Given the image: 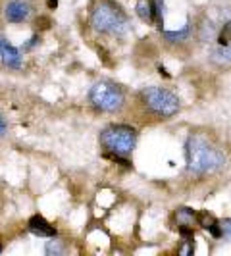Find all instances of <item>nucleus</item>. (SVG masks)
<instances>
[{
    "label": "nucleus",
    "instance_id": "f257e3e1",
    "mask_svg": "<svg viewBox=\"0 0 231 256\" xmlns=\"http://www.w3.org/2000/svg\"><path fill=\"white\" fill-rule=\"evenodd\" d=\"M185 158H187L189 172L198 174V176L218 172L226 162V156L218 148H214L206 139L196 137V135L189 137V141L185 144Z\"/></svg>",
    "mask_w": 231,
    "mask_h": 256
},
{
    "label": "nucleus",
    "instance_id": "f03ea898",
    "mask_svg": "<svg viewBox=\"0 0 231 256\" xmlns=\"http://www.w3.org/2000/svg\"><path fill=\"white\" fill-rule=\"evenodd\" d=\"M90 26L104 35L124 37L129 31V20L110 0H100L90 12Z\"/></svg>",
    "mask_w": 231,
    "mask_h": 256
},
{
    "label": "nucleus",
    "instance_id": "7ed1b4c3",
    "mask_svg": "<svg viewBox=\"0 0 231 256\" xmlns=\"http://www.w3.org/2000/svg\"><path fill=\"white\" fill-rule=\"evenodd\" d=\"M89 102L98 112L116 114L124 108L126 94H124L122 87L112 81H98L89 89Z\"/></svg>",
    "mask_w": 231,
    "mask_h": 256
},
{
    "label": "nucleus",
    "instance_id": "20e7f679",
    "mask_svg": "<svg viewBox=\"0 0 231 256\" xmlns=\"http://www.w3.org/2000/svg\"><path fill=\"white\" fill-rule=\"evenodd\" d=\"M100 144L106 152L129 156L137 144V131L124 124L110 126L100 133Z\"/></svg>",
    "mask_w": 231,
    "mask_h": 256
},
{
    "label": "nucleus",
    "instance_id": "39448f33",
    "mask_svg": "<svg viewBox=\"0 0 231 256\" xmlns=\"http://www.w3.org/2000/svg\"><path fill=\"white\" fill-rule=\"evenodd\" d=\"M142 104L158 118H172L180 110V98L164 87H146L141 90Z\"/></svg>",
    "mask_w": 231,
    "mask_h": 256
},
{
    "label": "nucleus",
    "instance_id": "423d86ee",
    "mask_svg": "<svg viewBox=\"0 0 231 256\" xmlns=\"http://www.w3.org/2000/svg\"><path fill=\"white\" fill-rule=\"evenodd\" d=\"M4 16L10 24H24L31 16V6L24 0H10L4 8Z\"/></svg>",
    "mask_w": 231,
    "mask_h": 256
},
{
    "label": "nucleus",
    "instance_id": "0eeeda50",
    "mask_svg": "<svg viewBox=\"0 0 231 256\" xmlns=\"http://www.w3.org/2000/svg\"><path fill=\"white\" fill-rule=\"evenodd\" d=\"M0 56L8 68H22V52L2 37H0Z\"/></svg>",
    "mask_w": 231,
    "mask_h": 256
},
{
    "label": "nucleus",
    "instance_id": "6e6552de",
    "mask_svg": "<svg viewBox=\"0 0 231 256\" xmlns=\"http://www.w3.org/2000/svg\"><path fill=\"white\" fill-rule=\"evenodd\" d=\"M27 228H29L31 233H35V235H38V237H56V228L50 226L40 214L31 216L29 222H27Z\"/></svg>",
    "mask_w": 231,
    "mask_h": 256
},
{
    "label": "nucleus",
    "instance_id": "1a4fd4ad",
    "mask_svg": "<svg viewBox=\"0 0 231 256\" xmlns=\"http://www.w3.org/2000/svg\"><path fill=\"white\" fill-rule=\"evenodd\" d=\"M135 12H137V16L141 18L142 22H146V24H152L154 22L152 2H148V0H139V2H137V6H135Z\"/></svg>",
    "mask_w": 231,
    "mask_h": 256
},
{
    "label": "nucleus",
    "instance_id": "9d476101",
    "mask_svg": "<svg viewBox=\"0 0 231 256\" xmlns=\"http://www.w3.org/2000/svg\"><path fill=\"white\" fill-rule=\"evenodd\" d=\"M212 62H214V64H218V66L231 64V46L218 44V46L212 50Z\"/></svg>",
    "mask_w": 231,
    "mask_h": 256
},
{
    "label": "nucleus",
    "instance_id": "9b49d317",
    "mask_svg": "<svg viewBox=\"0 0 231 256\" xmlns=\"http://www.w3.org/2000/svg\"><path fill=\"white\" fill-rule=\"evenodd\" d=\"M198 40H202V42H210L212 38L216 37V26L210 22V20H202L200 22V26H198Z\"/></svg>",
    "mask_w": 231,
    "mask_h": 256
},
{
    "label": "nucleus",
    "instance_id": "f8f14e48",
    "mask_svg": "<svg viewBox=\"0 0 231 256\" xmlns=\"http://www.w3.org/2000/svg\"><path fill=\"white\" fill-rule=\"evenodd\" d=\"M191 35V24H185L180 31H164V38L170 42H181V40H187Z\"/></svg>",
    "mask_w": 231,
    "mask_h": 256
},
{
    "label": "nucleus",
    "instance_id": "ddd939ff",
    "mask_svg": "<svg viewBox=\"0 0 231 256\" xmlns=\"http://www.w3.org/2000/svg\"><path fill=\"white\" fill-rule=\"evenodd\" d=\"M176 220L180 226H192V222H196V212L191 208H180L176 212Z\"/></svg>",
    "mask_w": 231,
    "mask_h": 256
},
{
    "label": "nucleus",
    "instance_id": "4468645a",
    "mask_svg": "<svg viewBox=\"0 0 231 256\" xmlns=\"http://www.w3.org/2000/svg\"><path fill=\"white\" fill-rule=\"evenodd\" d=\"M196 224L202 228V230H210L214 224H218L216 222V218L210 214V212H206V210H202V212H198L196 214Z\"/></svg>",
    "mask_w": 231,
    "mask_h": 256
},
{
    "label": "nucleus",
    "instance_id": "2eb2a0df",
    "mask_svg": "<svg viewBox=\"0 0 231 256\" xmlns=\"http://www.w3.org/2000/svg\"><path fill=\"white\" fill-rule=\"evenodd\" d=\"M46 254L48 256H58L64 252V246L60 244V241H56L54 237H50V241H46V246H44Z\"/></svg>",
    "mask_w": 231,
    "mask_h": 256
},
{
    "label": "nucleus",
    "instance_id": "dca6fc26",
    "mask_svg": "<svg viewBox=\"0 0 231 256\" xmlns=\"http://www.w3.org/2000/svg\"><path fill=\"white\" fill-rule=\"evenodd\" d=\"M218 42L224 44V46H231V22H228V24L224 26V29L220 31Z\"/></svg>",
    "mask_w": 231,
    "mask_h": 256
},
{
    "label": "nucleus",
    "instance_id": "f3484780",
    "mask_svg": "<svg viewBox=\"0 0 231 256\" xmlns=\"http://www.w3.org/2000/svg\"><path fill=\"white\" fill-rule=\"evenodd\" d=\"M50 26H52V20L46 18V16H38L37 20H35V27H37L38 31H46V29H50Z\"/></svg>",
    "mask_w": 231,
    "mask_h": 256
},
{
    "label": "nucleus",
    "instance_id": "a211bd4d",
    "mask_svg": "<svg viewBox=\"0 0 231 256\" xmlns=\"http://www.w3.org/2000/svg\"><path fill=\"white\" fill-rule=\"evenodd\" d=\"M220 228H222V235L231 237V220H224V222L220 224Z\"/></svg>",
    "mask_w": 231,
    "mask_h": 256
},
{
    "label": "nucleus",
    "instance_id": "6ab92c4d",
    "mask_svg": "<svg viewBox=\"0 0 231 256\" xmlns=\"http://www.w3.org/2000/svg\"><path fill=\"white\" fill-rule=\"evenodd\" d=\"M38 40H40V38H38V35L31 37V38H29V42H27L26 46H24V50H31V48H33L35 44H38Z\"/></svg>",
    "mask_w": 231,
    "mask_h": 256
},
{
    "label": "nucleus",
    "instance_id": "aec40b11",
    "mask_svg": "<svg viewBox=\"0 0 231 256\" xmlns=\"http://www.w3.org/2000/svg\"><path fill=\"white\" fill-rule=\"evenodd\" d=\"M6 128H8V126H6V120H4L2 116H0V137H2L4 133H6Z\"/></svg>",
    "mask_w": 231,
    "mask_h": 256
},
{
    "label": "nucleus",
    "instance_id": "412c9836",
    "mask_svg": "<svg viewBox=\"0 0 231 256\" xmlns=\"http://www.w3.org/2000/svg\"><path fill=\"white\" fill-rule=\"evenodd\" d=\"M46 6H48L50 10H56V8H58V0H46Z\"/></svg>",
    "mask_w": 231,
    "mask_h": 256
},
{
    "label": "nucleus",
    "instance_id": "4be33fe9",
    "mask_svg": "<svg viewBox=\"0 0 231 256\" xmlns=\"http://www.w3.org/2000/svg\"><path fill=\"white\" fill-rule=\"evenodd\" d=\"M0 252H2V244H0Z\"/></svg>",
    "mask_w": 231,
    "mask_h": 256
}]
</instances>
